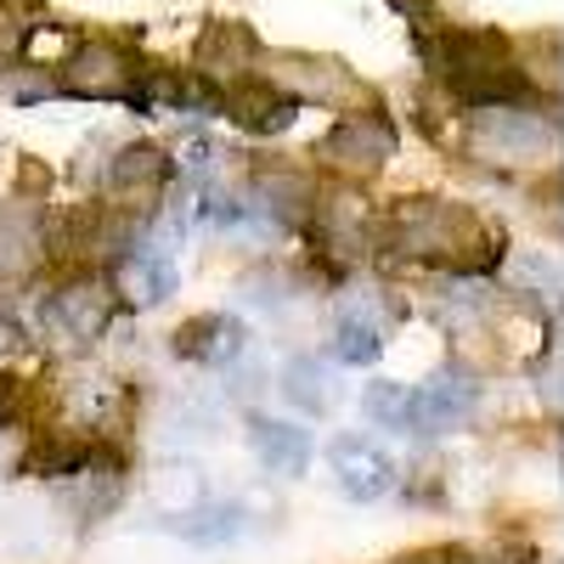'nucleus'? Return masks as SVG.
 Returning <instances> with one entry per match:
<instances>
[{
  "label": "nucleus",
  "mask_w": 564,
  "mask_h": 564,
  "mask_svg": "<svg viewBox=\"0 0 564 564\" xmlns=\"http://www.w3.org/2000/svg\"><path fill=\"white\" fill-rule=\"evenodd\" d=\"M390 243L406 260L423 265H446L457 276H480L502 260V238L468 209V204H446V198H406L390 215Z\"/></svg>",
  "instance_id": "obj_1"
},
{
  "label": "nucleus",
  "mask_w": 564,
  "mask_h": 564,
  "mask_svg": "<svg viewBox=\"0 0 564 564\" xmlns=\"http://www.w3.org/2000/svg\"><path fill=\"white\" fill-rule=\"evenodd\" d=\"M430 68L457 90L468 108H497V102H520L525 97V74L508 63V45L497 34L475 29H452L441 40H423Z\"/></svg>",
  "instance_id": "obj_2"
},
{
  "label": "nucleus",
  "mask_w": 564,
  "mask_h": 564,
  "mask_svg": "<svg viewBox=\"0 0 564 564\" xmlns=\"http://www.w3.org/2000/svg\"><path fill=\"white\" fill-rule=\"evenodd\" d=\"M558 148V124L542 113H520L513 102L480 108L468 119V153L491 164H542Z\"/></svg>",
  "instance_id": "obj_3"
},
{
  "label": "nucleus",
  "mask_w": 564,
  "mask_h": 564,
  "mask_svg": "<svg viewBox=\"0 0 564 564\" xmlns=\"http://www.w3.org/2000/svg\"><path fill=\"white\" fill-rule=\"evenodd\" d=\"M40 322L68 345H90V339H102L108 322H113V289L102 276H74V282H63V289H52L40 300Z\"/></svg>",
  "instance_id": "obj_4"
},
{
  "label": "nucleus",
  "mask_w": 564,
  "mask_h": 564,
  "mask_svg": "<svg viewBox=\"0 0 564 564\" xmlns=\"http://www.w3.org/2000/svg\"><path fill=\"white\" fill-rule=\"evenodd\" d=\"M395 124L379 113V108H356V113H345L334 130L322 135V159L327 164H339L345 175H372V170H384L390 159H395Z\"/></svg>",
  "instance_id": "obj_5"
},
{
  "label": "nucleus",
  "mask_w": 564,
  "mask_h": 564,
  "mask_svg": "<svg viewBox=\"0 0 564 564\" xmlns=\"http://www.w3.org/2000/svg\"><path fill=\"white\" fill-rule=\"evenodd\" d=\"M327 475L350 502H379L395 486V457L372 435H334L327 441Z\"/></svg>",
  "instance_id": "obj_6"
},
{
  "label": "nucleus",
  "mask_w": 564,
  "mask_h": 564,
  "mask_svg": "<svg viewBox=\"0 0 564 564\" xmlns=\"http://www.w3.org/2000/svg\"><path fill=\"white\" fill-rule=\"evenodd\" d=\"M57 90H68V97H90V102H113V97L135 102L141 85H135V68H130V57L119 52V45L90 40V45H79V52L63 63Z\"/></svg>",
  "instance_id": "obj_7"
},
{
  "label": "nucleus",
  "mask_w": 564,
  "mask_h": 564,
  "mask_svg": "<svg viewBox=\"0 0 564 564\" xmlns=\"http://www.w3.org/2000/svg\"><path fill=\"white\" fill-rule=\"evenodd\" d=\"M175 164L159 153V148H119V159L108 164V193L124 204V209H153L164 198V186H170Z\"/></svg>",
  "instance_id": "obj_8"
},
{
  "label": "nucleus",
  "mask_w": 564,
  "mask_h": 564,
  "mask_svg": "<svg viewBox=\"0 0 564 564\" xmlns=\"http://www.w3.org/2000/svg\"><path fill=\"white\" fill-rule=\"evenodd\" d=\"M243 350H249V334L226 311H204L175 327V356L198 361V367H231V361H243Z\"/></svg>",
  "instance_id": "obj_9"
},
{
  "label": "nucleus",
  "mask_w": 564,
  "mask_h": 564,
  "mask_svg": "<svg viewBox=\"0 0 564 564\" xmlns=\"http://www.w3.org/2000/svg\"><path fill=\"white\" fill-rule=\"evenodd\" d=\"M40 260H45V215H40V204L12 198L0 209V289L23 282Z\"/></svg>",
  "instance_id": "obj_10"
},
{
  "label": "nucleus",
  "mask_w": 564,
  "mask_h": 564,
  "mask_svg": "<svg viewBox=\"0 0 564 564\" xmlns=\"http://www.w3.org/2000/svg\"><path fill=\"white\" fill-rule=\"evenodd\" d=\"M475 406H480V384L468 372H435L430 384H417V435L463 430Z\"/></svg>",
  "instance_id": "obj_11"
},
{
  "label": "nucleus",
  "mask_w": 564,
  "mask_h": 564,
  "mask_svg": "<svg viewBox=\"0 0 564 564\" xmlns=\"http://www.w3.org/2000/svg\"><path fill=\"white\" fill-rule=\"evenodd\" d=\"M220 108H226L231 119H238L243 130H254V135H276V130H289V124H294L300 97L276 90L271 79H238V85H226Z\"/></svg>",
  "instance_id": "obj_12"
},
{
  "label": "nucleus",
  "mask_w": 564,
  "mask_h": 564,
  "mask_svg": "<svg viewBox=\"0 0 564 564\" xmlns=\"http://www.w3.org/2000/svg\"><path fill=\"white\" fill-rule=\"evenodd\" d=\"M249 446H254L260 468H271L282 480H294L311 468V435L294 430V423H282V417H249Z\"/></svg>",
  "instance_id": "obj_13"
},
{
  "label": "nucleus",
  "mask_w": 564,
  "mask_h": 564,
  "mask_svg": "<svg viewBox=\"0 0 564 564\" xmlns=\"http://www.w3.org/2000/svg\"><path fill=\"white\" fill-rule=\"evenodd\" d=\"M249 68H254V40H249V29H243V23H209L204 40H198V74L238 85V79H249Z\"/></svg>",
  "instance_id": "obj_14"
},
{
  "label": "nucleus",
  "mask_w": 564,
  "mask_h": 564,
  "mask_svg": "<svg viewBox=\"0 0 564 564\" xmlns=\"http://www.w3.org/2000/svg\"><path fill=\"white\" fill-rule=\"evenodd\" d=\"M119 294L130 305H164L175 294V260L164 249H130L119 260Z\"/></svg>",
  "instance_id": "obj_15"
},
{
  "label": "nucleus",
  "mask_w": 564,
  "mask_h": 564,
  "mask_svg": "<svg viewBox=\"0 0 564 564\" xmlns=\"http://www.w3.org/2000/svg\"><path fill=\"white\" fill-rule=\"evenodd\" d=\"M170 531L193 547H226V542L243 536V502H209L204 497L198 508L170 513Z\"/></svg>",
  "instance_id": "obj_16"
},
{
  "label": "nucleus",
  "mask_w": 564,
  "mask_h": 564,
  "mask_svg": "<svg viewBox=\"0 0 564 564\" xmlns=\"http://www.w3.org/2000/svg\"><path fill=\"white\" fill-rule=\"evenodd\" d=\"M68 480H74V508L85 513V520H102V513L124 497V475H119V463H113V457H97V452H90Z\"/></svg>",
  "instance_id": "obj_17"
},
{
  "label": "nucleus",
  "mask_w": 564,
  "mask_h": 564,
  "mask_svg": "<svg viewBox=\"0 0 564 564\" xmlns=\"http://www.w3.org/2000/svg\"><path fill=\"white\" fill-rule=\"evenodd\" d=\"M327 350H334V361H345V367H372L384 356V322H379V311H345Z\"/></svg>",
  "instance_id": "obj_18"
},
{
  "label": "nucleus",
  "mask_w": 564,
  "mask_h": 564,
  "mask_svg": "<svg viewBox=\"0 0 564 564\" xmlns=\"http://www.w3.org/2000/svg\"><path fill=\"white\" fill-rule=\"evenodd\" d=\"M282 395H289L300 412H327V406L339 401V390H334V372H327L316 356H300V361L282 367Z\"/></svg>",
  "instance_id": "obj_19"
},
{
  "label": "nucleus",
  "mask_w": 564,
  "mask_h": 564,
  "mask_svg": "<svg viewBox=\"0 0 564 564\" xmlns=\"http://www.w3.org/2000/svg\"><path fill=\"white\" fill-rule=\"evenodd\" d=\"M361 412L379 423V430L417 435V390H406V384H372L361 395Z\"/></svg>",
  "instance_id": "obj_20"
},
{
  "label": "nucleus",
  "mask_w": 564,
  "mask_h": 564,
  "mask_svg": "<svg viewBox=\"0 0 564 564\" xmlns=\"http://www.w3.org/2000/svg\"><path fill=\"white\" fill-rule=\"evenodd\" d=\"M209 491H204V475H198V468H159V475H153V502L164 508V520H170V513H186V508H198Z\"/></svg>",
  "instance_id": "obj_21"
},
{
  "label": "nucleus",
  "mask_w": 564,
  "mask_h": 564,
  "mask_svg": "<svg viewBox=\"0 0 564 564\" xmlns=\"http://www.w3.org/2000/svg\"><path fill=\"white\" fill-rule=\"evenodd\" d=\"M68 401H74V412H79L85 423H108V417L119 412V390H113V379H74Z\"/></svg>",
  "instance_id": "obj_22"
},
{
  "label": "nucleus",
  "mask_w": 564,
  "mask_h": 564,
  "mask_svg": "<svg viewBox=\"0 0 564 564\" xmlns=\"http://www.w3.org/2000/svg\"><path fill=\"white\" fill-rule=\"evenodd\" d=\"M29 34H34V23H23V12H18V7H0V63L23 57Z\"/></svg>",
  "instance_id": "obj_23"
},
{
  "label": "nucleus",
  "mask_w": 564,
  "mask_h": 564,
  "mask_svg": "<svg viewBox=\"0 0 564 564\" xmlns=\"http://www.w3.org/2000/svg\"><path fill=\"white\" fill-rule=\"evenodd\" d=\"M23 345H29V327L18 322V311H12V305H0V350L12 356V350H23Z\"/></svg>",
  "instance_id": "obj_24"
}]
</instances>
